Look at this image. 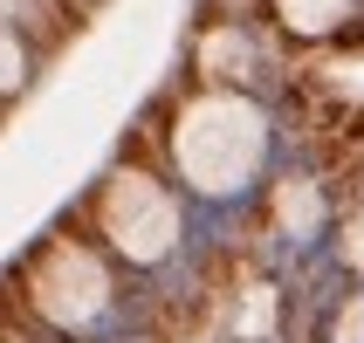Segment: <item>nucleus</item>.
<instances>
[{
    "label": "nucleus",
    "instance_id": "nucleus-1",
    "mask_svg": "<svg viewBox=\"0 0 364 343\" xmlns=\"http://www.w3.org/2000/svg\"><path fill=\"white\" fill-rule=\"evenodd\" d=\"M172 172L193 200L206 206H241L247 192H262L268 165H275V117L262 97L227 89V82H200L193 97L172 110L165 131Z\"/></svg>",
    "mask_w": 364,
    "mask_h": 343
},
{
    "label": "nucleus",
    "instance_id": "nucleus-2",
    "mask_svg": "<svg viewBox=\"0 0 364 343\" xmlns=\"http://www.w3.org/2000/svg\"><path fill=\"white\" fill-rule=\"evenodd\" d=\"M90 213H97L103 247H110L117 261H131V268H165L172 254H179V241H186L179 192H172L151 165H131V158L103 172Z\"/></svg>",
    "mask_w": 364,
    "mask_h": 343
},
{
    "label": "nucleus",
    "instance_id": "nucleus-3",
    "mask_svg": "<svg viewBox=\"0 0 364 343\" xmlns=\"http://www.w3.org/2000/svg\"><path fill=\"white\" fill-rule=\"evenodd\" d=\"M21 303L35 309V323L62 330V337H90L110 316V303H117V275H110V261L90 241L55 234L21 268Z\"/></svg>",
    "mask_w": 364,
    "mask_h": 343
},
{
    "label": "nucleus",
    "instance_id": "nucleus-4",
    "mask_svg": "<svg viewBox=\"0 0 364 343\" xmlns=\"http://www.w3.org/2000/svg\"><path fill=\"white\" fill-rule=\"evenodd\" d=\"M268 14H275V28H282V35L323 41V35H337L344 21L364 14V0H268Z\"/></svg>",
    "mask_w": 364,
    "mask_h": 343
},
{
    "label": "nucleus",
    "instance_id": "nucleus-5",
    "mask_svg": "<svg viewBox=\"0 0 364 343\" xmlns=\"http://www.w3.org/2000/svg\"><path fill=\"white\" fill-rule=\"evenodd\" d=\"M268 220L282 227V234H316L323 227V185L316 179H282L275 192H268Z\"/></svg>",
    "mask_w": 364,
    "mask_h": 343
},
{
    "label": "nucleus",
    "instance_id": "nucleus-6",
    "mask_svg": "<svg viewBox=\"0 0 364 343\" xmlns=\"http://www.w3.org/2000/svg\"><path fill=\"white\" fill-rule=\"evenodd\" d=\"M0 21L21 28V35H62L69 28V7L62 0H0Z\"/></svg>",
    "mask_w": 364,
    "mask_h": 343
},
{
    "label": "nucleus",
    "instance_id": "nucleus-7",
    "mask_svg": "<svg viewBox=\"0 0 364 343\" xmlns=\"http://www.w3.org/2000/svg\"><path fill=\"white\" fill-rule=\"evenodd\" d=\"M28 76H35V48H28V35H21V28H7V21H0V97H21V89H28Z\"/></svg>",
    "mask_w": 364,
    "mask_h": 343
},
{
    "label": "nucleus",
    "instance_id": "nucleus-8",
    "mask_svg": "<svg viewBox=\"0 0 364 343\" xmlns=\"http://www.w3.org/2000/svg\"><path fill=\"white\" fill-rule=\"evenodd\" d=\"M337 254H344V268H350V275H364V206L350 213L344 227H337Z\"/></svg>",
    "mask_w": 364,
    "mask_h": 343
},
{
    "label": "nucleus",
    "instance_id": "nucleus-9",
    "mask_svg": "<svg viewBox=\"0 0 364 343\" xmlns=\"http://www.w3.org/2000/svg\"><path fill=\"white\" fill-rule=\"evenodd\" d=\"M330 343H364V288H358V295H344L337 323H330Z\"/></svg>",
    "mask_w": 364,
    "mask_h": 343
},
{
    "label": "nucleus",
    "instance_id": "nucleus-10",
    "mask_svg": "<svg viewBox=\"0 0 364 343\" xmlns=\"http://www.w3.org/2000/svg\"><path fill=\"white\" fill-rule=\"evenodd\" d=\"M0 343H7V337H0Z\"/></svg>",
    "mask_w": 364,
    "mask_h": 343
}]
</instances>
